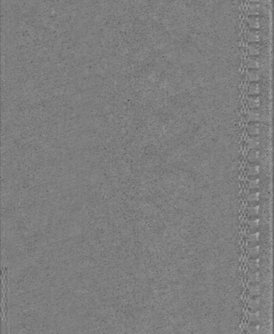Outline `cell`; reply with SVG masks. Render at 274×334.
<instances>
[{"label": "cell", "instance_id": "6da1fadb", "mask_svg": "<svg viewBox=\"0 0 274 334\" xmlns=\"http://www.w3.org/2000/svg\"><path fill=\"white\" fill-rule=\"evenodd\" d=\"M246 173L249 176H256L260 172V167L256 163H249L246 166Z\"/></svg>", "mask_w": 274, "mask_h": 334}, {"label": "cell", "instance_id": "7a4b0ae2", "mask_svg": "<svg viewBox=\"0 0 274 334\" xmlns=\"http://www.w3.org/2000/svg\"><path fill=\"white\" fill-rule=\"evenodd\" d=\"M247 104L251 109H257L260 105V99L258 95H249L247 99Z\"/></svg>", "mask_w": 274, "mask_h": 334}, {"label": "cell", "instance_id": "3957f363", "mask_svg": "<svg viewBox=\"0 0 274 334\" xmlns=\"http://www.w3.org/2000/svg\"><path fill=\"white\" fill-rule=\"evenodd\" d=\"M247 118L250 122H258L262 119V114L257 109H251L247 113Z\"/></svg>", "mask_w": 274, "mask_h": 334}, {"label": "cell", "instance_id": "277c9868", "mask_svg": "<svg viewBox=\"0 0 274 334\" xmlns=\"http://www.w3.org/2000/svg\"><path fill=\"white\" fill-rule=\"evenodd\" d=\"M247 132L251 136H257L260 133V126L258 122H251L247 126Z\"/></svg>", "mask_w": 274, "mask_h": 334}, {"label": "cell", "instance_id": "5b68a950", "mask_svg": "<svg viewBox=\"0 0 274 334\" xmlns=\"http://www.w3.org/2000/svg\"><path fill=\"white\" fill-rule=\"evenodd\" d=\"M260 157V152L258 149H251L247 154V160L249 163H257Z\"/></svg>", "mask_w": 274, "mask_h": 334}, {"label": "cell", "instance_id": "8992f818", "mask_svg": "<svg viewBox=\"0 0 274 334\" xmlns=\"http://www.w3.org/2000/svg\"><path fill=\"white\" fill-rule=\"evenodd\" d=\"M260 145V138L257 136H252L247 140V147L250 149H258Z\"/></svg>", "mask_w": 274, "mask_h": 334}, {"label": "cell", "instance_id": "52a82bcc", "mask_svg": "<svg viewBox=\"0 0 274 334\" xmlns=\"http://www.w3.org/2000/svg\"><path fill=\"white\" fill-rule=\"evenodd\" d=\"M260 78L261 74L257 69H251L248 72V78L251 82H257Z\"/></svg>", "mask_w": 274, "mask_h": 334}, {"label": "cell", "instance_id": "ba28073f", "mask_svg": "<svg viewBox=\"0 0 274 334\" xmlns=\"http://www.w3.org/2000/svg\"><path fill=\"white\" fill-rule=\"evenodd\" d=\"M249 94L251 95H258L260 92V87L257 82H251L248 88Z\"/></svg>", "mask_w": 274, "mask_h": 334}, {"label": "cell", "instance_id": "9c48e42d", "mask_svg": "<svg viewBox=\"0 0 274 334\" xmlns=\"http://www.w3.org/2000/svg\"><path fill=\"white\" fill-rule=\"evenodd\" d=\"M249 26L253 29H257L260 27V20L256 16H251L248 18Z\"/></svg>", "mask_w": 274, "mask_h": 334}, {"label": "cell", "instance_id": "30bf717a", "mask_svg": "<svg viewBox=\"0 0 274 334\" xmlns=\"http://www.w3.org/2000/svg\"><path fill=\"white\" fill-rule=\"evenodd\" d=\"M248 52L250 56H256L260 54V48L258 45L256 44V43H251L248 47Z\"/></svg>", "mask_w": 274, "mask_h": 334}, {"label": "cell", "instance_id": "8fae6325", "mask_svg": "<svg viewBox=\"0 0 274 334\" xmlns=\"http://www.w3.org/2000/svg\"><path fill=\"white\" fill-rule=\"evenodd\" d=\"M260 5L258 3H253L249 7V12L251 16H257L260 13Z\"/></svg>", "mask_w": 274, "mask_h": 334}, {"label": "cell", "instance_id": "7c38bea8", "mask_svg": "<svg viewBox=\"0 0 274 334\" xmlns=\"http://www.w3.org/2000/svg\"><path fill=\"white\" fill-rule=\"evenodd\" d=\"M260 66V62L257 58H251L247 61V67L251 69H257Z\"/></svg>", "mask_w": 274, "mask_h": 334}, {"label": "cell", "instance_id": "4fadbf2b", "mask_svg": "<svg viewBox=\"0 0 274 334\" xmlns=\"http://www.w3.org/2000/svg\"><path fill=\"white\" fill-rule=\"evenodd\" d=\"M260 185V179L255 176H251V178L248 180V186L251 189H257Z\"/></svg>", "mask_w": 274, "mask_h": 334}, {"label": "cell", "instance_id": "5bb4252c", "mask_svg": "<svg viewBox=\"0 0 274 334\" xmlns=\"http://www.w3.org/2000/svg\"><path fill=\"white\" fill-rule=\"evenodd\" d=\"M260 306V301L258 298H251L248 302V307L251 309L256 310Z\"/></svg>", "mask_w": 274, "mask_h": 334}, {"label": "cell", "instance_id": "9a60e30c", "mask_svg": "<svg viewBox=\"0 0 274 334\" xmlns=\"http://www.w3.org/2000/svg\"><path fill=\"white\" fill-rule=\"evenodd\" d=\"M248 41L250 43H257L260 39V35L258 34V33L257 31H250L248 33Z\"/></svg>", "mask_w": 274, "mask_h": 334}, {"label": "cell", "instance_id": "2e32d148", "mask_svg": "<svg viewBox=\"0 0 274 334\" xmlns=\"http://www.w3.org/2000/svg\"><path fill=\"white\" fill-rule=\"evenodd\" d=\"M260 248L259 245H254V246H250L247 248V253L250 255L251 257H256L260 253Z\"/></svg>", "mask_w": 274, "mask_h": 334}, {"label": "cell", "instance_id": "e0dca14e", "mask_svg": "<svg viewBox=\"0 0 274 334\" xmlns=\"http://www.w3.org/2000/svg\"><path fill=\"white\" fill-rule=\"evenodd\" d=\"M248 279L251 283H257L260 280V275L258 272H251L248 275Z\"/></svg>", "mask_w": 274, "mask_h": 334}, {"label": "cell", "instance_id": "ac0fdd59", "mask_svg": "<svg viewBox=\"0 0 274 334\" xmlns=\"http://www.w3.org/2000/svg\"><path fill=\"white\" fill-rule=\"evenodd\" d=\"M249 292L250 294L253 296H257L260 292V287L256 283H253L249 288Z\"/></svg>", "mask_w": 274, "mask_h": 334}, {"label": "cell", "instance_id": "d6986e66", "mask_svg": "<svg viewBox=\"0 0 274 334\" xmlns=\"http://www.w3.org/2000/svg\"><path fill=\"white\" fill-rule=\"evenodd\" d=\"M259 197H260V193L258 192H252L247 194V200L248 202L253 203L259 200Z\"/></svg>", "mask_w": 274, "mask_h": 334}, {"label": "cell", "instance_id": "ffe728a7", "mask_svg": "<svg viewBox=\"0 0 274 334\" xmlns=\"http://www.w3.org/2000/svg\"><path fill=\"white\" fill-rule=\"evenodd\" d=\"M259 206H252L247 208V214L249 216L254 217L258 214L259 213Z\"/></svg>", "mask_w": 274, "mask_h": 334}, {"label": "cell", "instance_id": "44dd1931", "mask_svg": "<svg viewBox=\"0 0 274 334\" xmlns=\"http://www.w3.org/2000/svg\"><path fill=\"white\" fill-rule=\"evenodd\" d=\"M260 266V262H259V259H251L248 262V266L249 268L253 270H255L259 268Z\"/></svg>", "mask_w": 274, "mask_h": 334}, {"label": "cell", "instance_id": "7402d4cb", "mask_svg": "<svg viewBox=\"0 0 274 334\" xmlns=\"http://www.w3.org/2000/svg\"><path fill=\"white\" fill-rule=\"evenodd\" d=\"M259 238H260L259 232H254V233L248 234V236H247V240L251 243H255L258 241Z\"/></svg>", "mask_w": 274, "mask_h": 334}, {"label": "cell", "instance_id": "603a6c76", "mask_svg": "<svg viewBox=\"0 0 274 334\" xmlns=\"http://www.w3.org/2000/svg\"><path fill=\"white\" fill-rule=\"evenodd\" d=\"M247 224L251 229H255L260 224V220L258 219H252L247 221Z\"/></svg>", "mask_w": 274, "mask_h": 334}, {"label": "cell", "instance_id": "cb8c5ba5", "mask_svg": "<svg viewBox=\"0 0 274 334\" xmlns=\"http://www.w3.org/2000/svg\"><path fill=\"white\" fill-rule=\"evenodd\" d=\"M249 320L252 322H257L260 318V314L258 312H250L248 315Z\"/></svg>", "mask_w": 274, "mask_h": 334}, {"label": "cell", "instance_id": "d4e9b609", "mask_svg": "<svg viewBox=\"0 0 274 334\" xmlns=\"http://www.w3.org/2000/svg\"><path fill=\"white\" fill-rule=\"evenodd\" d=\"M259 327L258 326H251L249 328V333H257L258 332Z\"/></svg>", "mask_w": 274, "mask_h": 334}, {"label": "cell", "instance_id": "484cf974", "mask_svg": "<svg viewBox=\"0 0 274 334\" xmlns=\"http://www.w3.org/2000/svg\"><path fill=\"white\" fill-rule=\"evenodd\" d=\"M250 1L251 2H253V3H258V2H260V0H250Z\"/></svg>", "mask_w": 274, "mask_h": 334}]
</instances>
